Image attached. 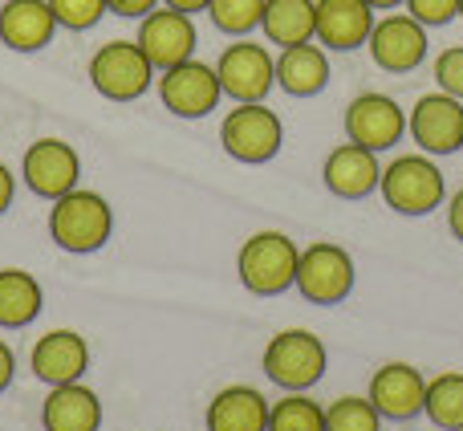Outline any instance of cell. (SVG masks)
Returning <instances> with one entry per match:
<instances>
[{
	"label": "cell",
	"instance_id": "7402d4cb",
	"mask_svg": "<svg viewBox=\"0 0 463 431\" xmlns=\"http://www.w3.org/2000/svg\"><path fill=\"white\" fill-rule=\"evenodd\" d=\"M208 431H269V399L256 387H224L208 403Z\"/></svg>",
	"mask_w": 463,
	"mask_h": 431
},
{
	"label": "cell",
	"instance_id": "8992f818",
	"mask_svg": "<svg viewBox=\"0 0 463 431\" xmlns=\"http://www.w3.org/2000/svg\"><path fill=\"white\" fill-rule=\"evenodd\" d=\"M155 65L138 49V41H106L94 57H90V86L110 102H135L151 90Z\"/></svg>",
	"mask_w": 463,
	"mask_h": 431
},
{
	"label": "cell",
	"instance_id": "5bb4252c",
	"mask_svg": "<svg viewBox=\"0 0 463 431\" xmlns=\"http://www.w3.org/2000/svg\"><path fill=\"white\" fill-rule=\"evenodd\" d=\"M21 176L33 196L41 200H57V196L73 192L81 176V159L65 139H37L21 159Z\"/></svg>",
	"mask_w": 463,
	"mask_h": 431
},
{
	"label": "cell",
	"instance_id": "ffe728a7",
	"mask_svg": "<svg viewBox=\"0 0 463 431\" xmlns=\"http://www.w3.org/2000/svg\"><path fill=\"white\" fill-rule=\"evenodd\" d=\"M45 431H102V399L86 383H61L45 395L41 407Z\"/></svg>",
	"mask_w": 463,
	"mask_h": 431
},
{
	"label": "cell",
	"instance_id": "d6986e66",
	"mask_svg": "<svg viewBox=\"0 0 463 431\" xmlns=\"http://www.w3.org/2000/svg\"><path fill=\"white\" fill-rule=\"evenodd\" d=\"M61 29L49 0H5L0 5V45L16 53H37Z\"/></svg>",
	"mask_w": 463,
	"mask_h": 431
},
{
	"label": "cell",
	"instance_id": "cb8c5ba5",
	"mask_svg": "<svg viewBox=\"0 0 463 431\" xmlns=\"http://www.w3.org/2000/svg\"><path fill=\"white\" fill-rule=\"evenodd\" d=\"M45 293H41L37 277L24 269H0V326L24 330L37 321Z\"/></svg>",
	"mask_w": 463,
	"mask_h": 431
},
{
	"label": "cell",
	"instance_id": "e575fe53",
	"mask_svg": "<svg viewBox=\"0 0 463 431\" xmlns=\"http://www.w3.org/2000/svg\"><path fill=\"white\" fill-rule=\"evenodd\" d=\"M13 375H16V354H13V346L0 338V391L13 383Z\"/></svg>",
	"mask_w": 463,
	"mask_h": 431
},
{
	"label": "cell",
	"instance_id": "7a4b0ae2",
	"mask_svg": "<svg viewBox=\"0 0 463 431\" xmlns=\"http://www.w3.org/2000/svg\"><path fill=\"white\" fill-rule=\"evenodd\" d=\"M297 261H301V248L293 244V236L277 228L252 232L236 256L240 285L256 297H277L297 285Z\"/></svg>",
	"mask_w": 463,
	"mask_h": 431
},
{
	"label": "cell",
	"instance_id": "d4e9b609",
	"mask_svg": "<svg viewBox=\"0 0 463 431\" xmlns=\"http://www.w3.org/2000/svg\"><path fill=\"white\" fill-rule=\"evenodd\" d=\"M423 416L443 431H459L463 427V375L448 370V375L427 383V399H423Z\"/></svg>",
	"mask_w": 463,
	"mask_h": 431
},
{
	"label": "cell",
	"instance_id": "4dcf8cb0",
	"mask_svg": "<svg viewBox=\"0 0 463 431\" xmlns=\"http://www.w3.org/2000/svg\"><path fill=\"white\" fill-rule=\"evenodd\" d=\"M407 13L423 29H439V24L459 21V0H407Z\"/></svg>",
	"mask_w": 463,
	"mask_h": 431
},
{
	"label": "cell",
	"instance_id": "f35d334b",
	"mask_svg": "<svg viewBox=\"0 0 463 431\" xmlns=\"http://www.w3.org/2000/svg\"><path fill=\"white\" fill-rule=\"evenodd\" d=\"M459 431H463V427H459Z\"/></svg>",
	"mask_w": 463,
	"mask_h": 431
},
{
	"label": "cell",
	"instance_id": "e0dca14e",
	"mask_svg": "<svg viewBox=\"0 0 463 431\" xmlns=\"http://www.w3.org/2000/svg\"><path fill=\"white\" fill-rule=\"evenodd\" d=\"M90 367V346L78 330H49L29 350V370L49 387L78 383Z\"/></svg>",
	"mask_w": 463,
	"mask_h": 431
},
{
	"label": "cell",
	"instance_id": "3957f363",
	"mask_svg": "<svg viewBox=\"0 0 463 431\" xmlns=\"http://www.w3.org/2000/svg\"><path fill=\"white\" fill-rule=\"evenodd\" d=\"M383 200L399 216H431L448 200L443 171L435 168L431 155H399L383 168Z\"/></svg>",
	"mask_w": 463,
	"mask_h": 431
},
{
	"label": "cell",
	"instance_id": "5b68a950",
	"mask_svg": "<svg viewBox=\"0 0 463 431\" xmlns=\"http://www.w3.org/2000/svg\"><path fill=\"white\" fill-rule=\"evenodd\" d=\"M220 143L236 163H269L280 155L285 143V127H280L277 110H269L264 102H236V110L224 114L220 122Z\"/></svg>",
	"mask_w": 463,
	"mask_h": 431
},
{
	"label": "cell",
	"instance_id": "9c48e42d",
	"mask_svg": "<svg viewBox=\"0 0 463 431\" xmlns=\"http://www.w3.org/2000/svg\"><path fill=\"white\" fill-rule=\"evenodd\" d=\"M159 98L175 119H203V114H212L220 106L224 90H220L216 65L187 57V62L159 73Z\"/></svg>",
	"mask_w": 463,
	"mask_h": 431
},
{
	"label": "cell",
	"instance_id": "8fae6325",
	"mask_svg": "<svg viewBox=\"0 0 463 431\" xmlns=\"http://www.w3.org/2000/svg\"><path fill=\"white\" fill-rule=\"evenodd\" d=\"M138 49L146 53V62L155 65V73L171 70V65L195 57V45H200V33H195V21L187 13H175V8H151V13L138 21Z\"/></svg>",
	"mask_w": 463,
	"mask_h": 431
},
{
	"label": "cell",
	"instance_id": "8d00e7d4",
	"mask_svg": "<svg viewBox=\"0 0 463 431\" xmlns=\"http://www.w3.org/2000/svg\"><path fill=\"white\" fill-rule=\"evenodd\" d=\"M374 13H391V8H399V5H407V0H366Z\"/></svg>",
	"mask_w": 463,
	"mask_h": 431
},
{
	"label": "cell",
	"instance_id": "484cf974",
	"mask_svg": "<svg viewBox=\"0 0 463 431\" xmlns=\"http://www.w3.org/2000/svg\"><path fill=\"white\" fill-rule=\"evenodd\" d=\"M269 431H326V407L305 391H285V399L269 403Z\"/></svg>",
	"mask_w": 463,
	"mask_h": 431
},
{
	"label": "cell",
	"instance_id": "d590c367",
	"mask_svg": "<svg viewBox=\"0 0 463 431\" xmlns=\"http://www.w3.org/2000/svg\"><path fill=\"white\" fill-rule=\"evenodd\" d=\"M163 5L175 8V13H187V16H192V13H208L212 0H163Z\"/></svg>",
	"mask_w": 463,
	"mask_h": 431
},
{
	"label": "cell",
	"instance_id": "4fadbf2b",
	"mask_svg": "<svg viewBox=\"0 0 463 431\" xmlns=\"http://www.w3.org/2000/svg\"><path fill=\"white\" fill-rule=\"evenodd\" d=\"M370 57L386 73H411L427 62V29L411 13H386L374 21L366 41Z\"/></svg>",
	"mask_w": 463,
	"mask_h": 431
},
{
	"label": "cell",
	"instance_id": "30bf717a",
	"mask_svg": "<svg viewBox=\"0 0 463 431\" xmlns=\"http://www.w3.org/2000/svg\"><path fill=\"white\" fill-rule=\"evenodd\" d=\"M407 135L423 155H456L463 151V102L443 90L423 94L407 114Z\"/></svg>",
	"mask_w": 463,
	"mask_h": 431
},
{
	"label": "cell",
	"instance_id": "74e56055",
	"mask_svg": "<svg viewBox=\"0 0 463 431\" xmlns=\"http://www.w3.org/2000/svg\"><path fill=\"white\" fill-rule=\"evenodd\" d=\"M459 21H463V0H459Z\"/></svg>",
	"mask_w": 463,
	"mask_h": 431
},
{
	"label": "cell",
	"instance_id": "277c9868",
	"mask_svg": "<svg viewBox=\"0 0 463 431\" xmlns=\"http://www.w3.org/2000/svg\"><path fill=\"white\" fill-rule=\"evenodd\" d=\"M329 354L317 334L309 330H280L269 346H264V375L280 387V391H309L326 378Z\"/></svg>",
	"mask_w": 463,
	"mask_h": 431
},
{
	"label": "cell",
	"instance_id": "83f0119b",
	"mask_svg": "<svg viewBox=\"0 0 463 431\" xmlns=\"http://www.w3.org/2000/svg\"><path fill=\"white\" fill-rule=\"evenodd\" d=\"M326 431H383V416L370 399L345 395V399H334L326 407Z\"/></svg>",
	"mask_w": 463,
	"mask_h": 431
},
{
	"label": "cell",
	"instance_id": "1f68e13d",
	"mask_svg": "<svg viewBox=\"0 0 463 431\" xmlns=\"http://www.w3.org/2000/svg\"><path fill=\"white\" fill-rule=\"evenodd\" d=\"M163 0H106V8L118 16H130V21H143L151 8H159Z\"/></svg>",
	"mask_w": 463,
	"mask_h": 431
},
{
	"label": "cell",
	"instance_id": "f1b7e54d",
	"mask_svg": "<svg viewBox=\"0 0 463 431\" xmlns=\"http://www.w3.org/2000/svg\"><path fill=\"white\" fill-rule=\"evenodd\" d=\"M49 8H53L57 24H61V29H73V33L94 29V24L110 13L106 0H49Z\"/></svg>",
	"mask_w": 463,
	"mask_h": 431
},
{
	"label": "cell",
	"instance_id": "ac0fdd59",
	"mask_svg": "<svg viewBox=\"0 0 463 431\" xmlns=\"http://www.w3.org/2000/svg\"><path fill=\"white\" fill-rule=\"evenodd\" d=\"M378 13L366 0H317V41L321 49H334V53H354L370 41Z\"/></svg>",
	"mask_w": 463,
	"mask_h": 431
},
{
	"label": "cell",
	"instance_id": "836d02e7",
	"mask_svg": "<svg viewBox=\"0 0 463 431\" xmlns=\"http://www.w3.org/2000/svg\"><path fill=\"white\" fill-rule=\"evenodd\" d=\"M448 228H451V236L463 244V187L448 200Z\"/></svg>",
	"mask_w": 463,
	"mask_h": 431
},
{
	"label": "cell",
	"instance_id": "d6a6232c",
	"mask_svg": "<svg viewBox=\"0 0 463 431\" xmlns=\"http://www.w3.org/2000/svg\"><path fill=\"white\" fill-rule=\"evenodd\" d=\"M13 196H16V176L8 163H0V216L13 208Z\"/></svg>",
	"mask_w": 463,
	"mask_h": 431
},
{
	"label": "cell",
	"instance_id": "44dd1931",
	"mask_svg": "<svg viewBox=\"0 0 463 431\" xmlns=\"http://www.w3.org/2000/svg\"><path fill=\"white\" fill-rule=\"evenodd\" d=\"M277 86L288 98H313L329 86V53L317 41L288 45L277 53Z\"/></svg>",
	"mask_w": 463,
	"mask_h": 431
},
{
	"label": "cell",
	"instance_id": "7c38bea8",
	"mask_svg": "<svg viewBox=\"0 0 463 431\" xmlns=\"http://www.w3.org/2000/svg\"><path fill=\"white\" fill-rule=\"evenodd\" d=\"M345 135L374 155L394 151L407 135V110L386 94H358L345 106Z\"/></svg>",
	"mask_w": 463,
	"mask_h": 431
},
{
	"label": "cell",
	"instance_id": "52a82bcc",
	"mask_svg": "<svg viewBox=\"0 0 463 431\" xmlns=\"http://www.w3.org/2000/svg\"><path fill=\"white\" fill-rule=\"evenodd\" d=\"M293 289L313 305H342L354 293V256L342 244H329V240L301 248Z\"/></svg>",
	"mask_w": 463,
	"mask_h": 431
},
{
	"label": "cell",
	"instance_id": "603a6c76",
	"mask_svg": "<svg viewBox=\"0 0 463 431\" xmlns=\"http://www.w3.org/2000/svg\"><path fill=\"white\" fill-rule=\"evenodd\" d=\"M260 29L272 45H305L317 33V0H264Z\"/></svg>",
	"mask_w": 463,
	"mask_h": 431
},
{
	"label": "cell",
	"instance_id": "f546056e",
	"mask_svg": "<svg viewBox=\"0 0 463 431\" xmlns=\"http://www.w3.org/2000/svg\"><path fill=\"white\" fill-rule=\"evenodd\" d=\"M435 86L463 102V45H448L435 57Z\"/></svg>",
	"mask_w": 463,
	"mask_h": 431
},
{
	"label": "cell",
	"instance_id": "6da1fadb",
	"mask_svg": "<svg viewBox=\"0 0 463 431\" xmlns=\"http://www.w3.org/2000/svg\"><path fill=\"white\" fill-rule=\"evenodd\" d=\"M114 232V212L102 192L73 187L49 208V236L61 253H98Z\"/></svg>",
	"mask_w": 463,
	"mask_h": 431
},
{
	"label": "cell",
	"instance_id": "9a60e30c",
	"mask_svg": "<svg viewBox=\"0 0 463 431\" xmlns=\"http://www.w3.org/2000/svg\"><path fill=\"white\" fill-rule=\"evenodd\" d=\"M370 403L383 419L391 424H407V419L423 416V399H427V378L423 370H415L411 362H386L374 370L370 378Z\"/></svg>",
	"mask_w": 463,
	"mask_h": 431
},
{
	"label": "cell",
	"instance_id": "ba28073f",
	"mask_svg": "<svg viewBox=\"0 0 463 431\" xmlns=\"http://www.w3.org/2000/svg\"><path fill=\"white\" fill-rule=\"evenodd\" d=\"M220 90L232 102H264L269 90L277 86V57L264 45L240 37L236 45H228L216 62Z\"/></svg>",
	"mask_w": 463,
	"mask_h": 431
},
{
	"label": "cell",
	"instance_id": "4316f807",
	"mask_svg": "<svg viewBox=\"0 0 463 431\" xmlns=\"http://www.w3.org/2000/svg\"><path fill=\"white\" fill-rule=\"evenodd\" d=\"M208 16L220 33H228V37H248L252 29H260L264 0H212Z\"/></svg>",
	"mask_w": 463,
	"mask_h": 431
},
{
	"label": "cell",
	"instance_id": "2e32d148",
	"mask_svg": "<svg viewBox=\"0 0 463 431\" xmlns=\"http://www.w3.org/2000/svg\"><path fill=\"white\" fill-rule=\"evenodd\" d=\"M321 179H326V187L337 200H366V196H374L378 184H383V163H378V155L366 151V147L342 143L326 155Z\"/></svg>",
	"mask_w": 463,
	"mask_h": 431
}]
</instances>
